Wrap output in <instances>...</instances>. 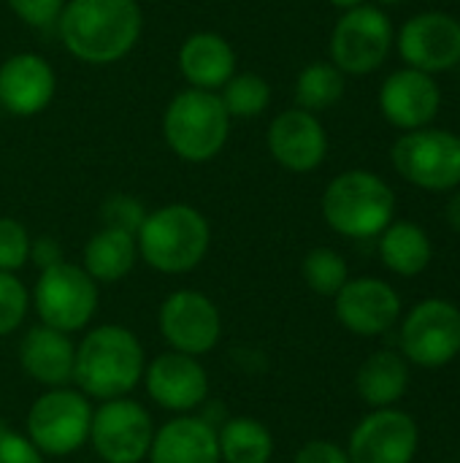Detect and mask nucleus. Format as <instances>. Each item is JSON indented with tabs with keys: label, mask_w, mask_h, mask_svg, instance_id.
Returning <instances> with one entry per match:
<instances>
[{
	"label": "nucleus",
	"mask_w": 460,
	"mask_h": 463,
	"mask_svg": "<svg viewBox=\"0 0 460 463\" xmlns=\"http://www.w3.org/2000/svg\"><path fill=\"white\" fill-rule=\"evenodd\" d=\"M144 30L138 0H68L57 33L70 57L87 65H114L125 60Z\"/></svg>",
	"instance_id": "obj_1"
},
{
	"label": "nucleus",
	"mask_w": 460,
	"mask_h": 463,
	"mask_svg": "<svg viewBox=\"0 0 460 463\" xmlns=\"http://www.w3.org/2000/svg\"><path fill=\"white\" fill-rule=\"evenodd\" d=\"M146 353L141 339L117 323L95 326L76 342L73 385L89 402L130 396L144 377Z\"/></svg>",
	"instance_id": "obj_2"
},
{
	"label": "nucleus",
	"mask_w": 460,
	"mask_h": 463,
	"mask_svg": "<svg viewBox=\"0 0 460 463\" xmlns=\"http://www.w3.org/2000/svg\"><path fill=\"white\" fill-rule=\"evenodd\" d=\"M30 263H35L38 271L62 263V247H60V241L52 239V236H38V239H33V241H30Z\"/></svg>",
	"instance_id": "obj_36"
},
{
	"label": "nucleus",
	"mask_w": 460,
	"mask_h": 463,
	"mask_svg": "<svg viewBox=\"0 0 460 463\" xmlns=\"http://www.w3.org/2000/svg\"><path fill=\"white\" fill-rule=\"evenodd\" d=\"M141 385L165 412L192 415L209 402V372L195 355L165 350L146 361Z\"/></svg>",
	"instance_id": "obj_13"
},
{
	"label": "nucleus",
	"mask_w": 460,
	"mask_h": 463,
	"mask_svg": "<svg viewBox=\"0 0 460 463\" xmlns=\"http://www.w3.org/2000/svg\"><path fill=\"white\" fill-rule=\"evenodd\" d=\"M301 274H304V282L312 293L323 296V298H333L350 279V269H347V260L331 250V247H314L304 263H301Z\"/></svg>",
	"instance_id": "obj_29"
},
{
	"label": "nucleus",
	"mask_w": 460,
	"mask_h": 463,
	"mask_svg": "<svg viewBox=\"0 0 460 463\" xmlns=\"http://www.w3.org/2000/svg\"><path fill=\"white\" fill-rule=\"evenodd\" d=\"M138 263V244L136 233L119 231V228H100L89 236V241L81 250V269L98 282V285H114L122 282Z\"/></svg>",
	"instance_id": "obj_23"
},
{
	"label": "nucleus",
	"mask_w": 460,
	"mask_h": 463,
	"mask_svg": "<svg viewBox=\"0 0 460 463\" xmlns=\"http://www.w3.org/2000/svg\"><path fill=\"white\" fill-rule=\"evenodd\" d=\"M157 328L168 350L201 358L220 345L222 315L206 293L184 288L163 298L157 312Z\"/></svg>",
	"instance_id": "obj_12"
},
{
	"label": "nucleus",
	"mask_w": 460,
	"mask_h": 463,
	"mask_svg": "<svg viewBox=\"0 0 460 463\" xmlns=\"http://www.w3.org/2000/svg\"><path fill=\"white\" fill-rule=\"evenodd\" d=\"M73 364L76 342L70 339V334H62L43 323L33 326L19 345L22 372L43 391L73 385Z\"/></svg>",
	"instance_id": "obj_20"
},
{
	"label": "nucleus",
	"mask_w": 460,
	"mask_h": 463,
	"mask_svg": "<svg viewBox=\"0 0 460 463\" xmlns=\"http://www.w3.org/2000/svg\"><path fill=\"white\" fill-rule=\"evenodd\" d=\"M320 209L339 236L374 239L393 222L396 193L380 174L352 168L328 182Z\"/></svg>",
	"instance_id": "obj_4"
},
{
	"label": "nucleus",
	"mask_w": 460,
	"mask_h": 463,
	"mask_svg": "<svg viewBox=\"0 0 460 463\" xmlns=\"http://www.w3.org/2000/svg\"><path fill=\"white\" fill-rule=\"evenodd\" d=\"M442 109V90L437 79L418 68L393 71L380 87V111L399 130H420L434 122Z\"/></svg>",
	"instance_id": "obj_18"
},
{
	"label": "nucleus",
	"mask_w": 460,
	"mask_h": 463,
	"mask_svg": "<svg viewBox=\"0 0 460 463\" xmlns=\"http://www.w3.org/2000/svg\"><path fill=\"white\" fill-rule=\"evenodd\" d=\"M230 114L220 92L187 87L176 92L163 114V138L168 149L184 163L214 160L230 136Z\"/></svg>",
	"instance_id": "obj_5"
},
{
	"label": "nucleus",
	"mask_w": 460,
	"mask_h": 463,
	"mask_svg": "<svg viewBox=\"0 0 460 463\" xmlns=\"http://www.w3.org/2000/svg\"><path fill=\"white\" fill-rule=\"evenodd\" d=\"M30 233L14 217H0V271L16 274L30 263Z\"/></svg>",
	"instance_id": "obj_31"
},
{
	"label": "nucleus",
	"mask_w": 460,
	"mask_h": 463,
	"mask_svg": "<svg viewBox=\"0 0 460 463\" xmlns=\"http://www.w3.org/2000/svg\"><path fill=\"white\" fill-rule=\"evenodd\" d=\"M92 402L76 388H46L27 410L24 434L43 458H65L79 453L89 439Z\"/></svg>",
	"instance_id": "obj_6"
},
{
	"label": "nucleus",
	"mask_w": 460,
	"mask_h": 463,
	"mask_svg": "<svg viewBox=\"0 0 460 463\" xmlns=\"http://www.w3.org/2000/svg\"><path fill=\"white\" fill-rule=\"evenodd\" d=\"M380 5H399V3H404V0H377Z\"/></svg>",
	"instance_id": "obj_39"
},
{
	"label": "nucleus",
	"mask_w": 460,
	"mask_h": 463,
	"mask_svg": "<svg viewBox=\"0 0 460 463\" xmlns=\"http://www.w3.org/2000/svg\"><path fill=\"white\" fill-rule=\"evenodd\" d=\"M380 258L399 277H418L428 269L434 247L428 233L412 220H393L380 233Z\"/></svg>",
	"instance_id": "obj_25"
},
{
	"label": "nucleus",
	"mask_w": 460,
	"mask_h": 463,
	"mask_svg": "<svg viewBox=\"0 0 460 463\" xmlns=\"http://www.w3.org/2000/svg\"><path fill=\"white\" fill-rule=\"evenodd\" d=\"M336 320L355 336H380L401 317V298L393 285L377 277L347 279L333 296Z\"/></svg>",
	"instance_id": "obj_16"
},
{
	"label": "nucleus",
	"mask_w": 460,
	"mask_h": 463,
	"mask_svg": "<svg viewBox=\"0 0 460 463\" xmlns=\"http://www.w3.org/2000/svg\"><path fill=\"white\" fill-rule=\"evenodd\" d=\"M355 388L371 410L393 407L409 388V361L401 353L380 350L361 364Z\"/></svg>",
	"instance_id": "obj_24"
},
{
	"label": "nucleus",
	"mask_w": 460,
	"mask_h": 463,
	"mask_svg": "<svg viewBox=\"0 0 460 463\" xmlns=\"http://www.w3.org/2000/svg\"><path fill=\"white\" fill-rule=\"evenodd\" d=\"M146 463H222L217 429L201 415H174L149 445Z\"/></svg>",
	"instance_id": "obj_21"
},
{
	"label": "nucleus",
	"mask_w": 460,
	"mask_h": 463,
	"mask_svg": "<svg viewBox=\"0 0 460 463\" xmlns=\"http://www.w3.org/2000/svg\"><path fill=\"white\" fill-rule=\"evenodd\" d=\"M344 87H347L344 73L331 60L309 62L296 79V90H293L296 106L312 114L328 111L344 98Z\"/></svg>",
	"instance_id": "obj_27"
},
{
	"label": "nucleus",
	"mask_w": 460,
	"mask_h": 463,
	"mask_svg": "<svg viewBox=\"0 0 460 463\" xmlns=\"http://www.w3.org/2000/svg\"><path fill=\"white\" fill-rule=\"evenodd\" d=\"M100 217H103L106 228H119V231H127V233H138V228H141V222L146 217V209H144V203L138 198L117 193V195H108L103 201Z\"/></svg>",
	"instance_id": "obj_32"
},
{
	"label": "nucleus",
	"mask_w": 460,
	"mask_h": 463,
	"mask_svg": "<svg viewBox=\"0 0 460 463\" xmlns=\"http://www.w3.org/2000/svg\"><path fill=\"white\" fill-rule=\"evenodd\" d=\"M396 43L393 22L380 5H358L339 16L331 30V62L347 76H366L382 68Z\"/></svg>",
	"instance_id": "obj_9"
},
{
	"label": "nucleus",
	"mask_w": 460,
	"mask_h": 463,
	"mask_svg": "<svg viewBox=\"0 0 460 463\" xmlns=\"http://www.w3.org/2000/svg\"><path fill=\"white\" fill-rule=\"evenodd\" d=\"M98 282L81 269V263H57L38 271L30 290V304L38 320L62 334L84 331L98 312Z\"/></svg>",
	"instance_id": "obj_7"
},
{
	"label": "nucleus",
	"mask_w": 460,
	"mask_h": 463,
	"mask_svg": "<svg viewBox=\"0 0 460 463\" xmlns=\"http://www.w3.org/2000/svg\"><path fill=\"white\" fill-rule=\"evenodd\" d=\"M396 49L409 68L442 73L460 62V22L445 11H423L404 22Z\"/></svg>",
	"instance_id": "obj_15"
},
{
	"label": "nucleus",
	"mask_w": 460,
	"mask_h": 463,
	"mask_svg": "<svg viewBox=\"0 0 460 463\" xmlns=\"http://www.w3.org/2000/svg\"><path fill=\"white\" fill-rule=\"evenodd\" d=\"M220 458L222 463H271L274 434L252 415H228L220 429Z\"/></svg>",
	"instance_id": "obj_26"
},
{
	"label": "nucleus",
	"mask_w": 460,
	"mask_h": 463,
	"mask_svg": "<svg viewBox=\"0 0 460 463\" xmlns=\"http://www.w3.org/2000/svg\"><path fill=\"white\" fill-rule=\"evenodd\" d=\"M331 5H336V8H342V11H350V8H358V5H363L366 0H328Z\"/></svg>",
	"instance_id": "obj_38"
},
{
	"label": "nucleus",
	"mask_w": 460,
	"mask_h": 463,
	"mask_svg": "<svg viewBox=\"0 0 460 463\" xmlns=\"http://www.w3.org/2000/svg\"><path fill=\"white\" fill-rule=\"evenodd\" d=\"M30 309V290L24 288V282L11 274V271H0V336L14 334Z\"/></svg>",
	"instance_id": "obj_30"
},
{
	"label": "nucleus",
	"mask_w": 460,
	"mask_h": 463,
	"mask_svg": "<svg viewBox=\"0 0 460 463\" xmlns=\"http://www.w3.org/2000/svg\"><path fill=\"white\" fill-rule=\"evenodd\" d=\"M220 100L230 119H255L271 103V84L252 71H236L220 90Z\"/></svg>",
	"instance_id": "obj_28"
},
{
	"label": "nucleus",
	"mask_w": 460,
	"mask_h": 463,
	"mask_svg": "<svg viewBox=\"0 0 460 463\" xmlns=\"http://www.w3.org/2000/svg\"><path fill=\"white\" fill-rule=\"evenodd\" d=\"M57 92V76L46 57L19 52L0 65V106L14 117H35L49 109Z\"/></svg>",
	"instance_id": "obj_19"
},
{
	"label": "nucleus",
	"mask_w": 460,
	"mask_h": 463,
	"mask_svg": "<svg viewBox=\"0 0 460 463\" xmlns=\"http://www.w3.org/2000/svg\"><path fill=\"white\" fill-rule=\"evenodd\" d=\"M445 220H447V225L460 233V190L455 187V193L450 195V201H447V206H445Z\"/></svg>",
	"instance_id": "obj_37"
},
{
	"label": "nucleus",
	"mask_w": 460,
	"mask_h": 463,
	"mask_svg": "<svg viewBox=\"0 0 460 463\" xmlns=\"http://www.w3.org/2000/svg\"><path fill=\"white\" fill-rule=\"evenodd\" d=\"M155 439V420L149 410L133 396L100 402L92 410L89 439L95 456L103 463H141L149 456Z\"/></svg>",
	"instance_id": "obj_10"
},
{
	"label": "nucleus",
	"mask_w": 460,
	"mask_h": 463,
	"mask_svg": "<svg viewBox=\"0 0 460 463\" xmlns=\"http://www.w3.org/2000/svg\"><path fill=\"white\" fill-rule=\"evenodd\" d=\"M420 431L412 415L382 407L371 410L350 434V463H412L418 453Z\"/></svg>",
	"instance_id": "obj_14"
},
{
	"label": "nucleus",
	"mask_w": 460,
	"mask_h": 463,
	"mask_svg": "<svg viewBox=\"0 0 460 463\" xmlns=\"http://www.w3.org/2000/svg\"><path fill=\"white\" fill-rule=\"evenodd\" d=\"M396 174L431 193H447L460 184V136L442 128L407 130L390 149Z\"/></svg>",
	"instance_id": "obj_8"
},
{
	"label": "nucleus",
	"mask_w": 460,
	"mask_h": 463,
	"mask_svg": "<svg viewBox=\"0 0 460 463\" xmlns=\"http://www.w3.org/2000/svg\"><path fill=\"white\" fill-rule=\"evenodd\" d=\"M266 146L285 171L309 174L320 168L328 155V133L317 114L296 106L271 119Z\"/></svg>",
	"instance_id": "obj_17"
},
{
	"label": "nucleus",
	"mask_w": 460,
	"mask_h": 463,
	"mask_svg": "<svg viewBox=\"0 0 460 463\" xmlns=\"http://www.w3.org/2000/svg\"><path fill=\"white\" fill-rule=\"evenodd\" d=\"M176 62L182 79L190 87L220 92L222 84L236 73V49L225 35L201 30L182 41Z\"/></svg>",
	"instance_id": "obj_22"
},
{
	"label": "nucleus",
	"mask_w": 460,
	"mask_h": 463,
	"mask_svg": "<svg viewBox=\"0 0 460 463\" xmlns=\"http://www.w3.org/2000/svg\"><path fill=\"white\" fill-rule=\"evenodd\" d=\"M5 3L11 14L27 27L46 30V27H57V19L68 0H5Z\"/></svg>",
	"instance_id": "obj_33"
},
{
	"label": "nucleus",
	"mask_w": 460,
	"mask_h": 463,
	"mask_svg": "<svg viewBox=\"0 0 460 463\" xmlns=\"http://www.w3.org/2000/svg\"><path fill=\"white\" fill-rule=\"evenodd\" d=\"M401 355L426 369L447 366L460 355V309L445 298H426L401 326Z\"/></svg>",
	"instance_id": "obj_11"
},
{
	"label": "nucleus",
	"mask_w": 460,
	"mask_h": 463,
	"mask_svg": "<svg viewBox=\"0 0 460 463\" xmlns=\"http://www.w3.org/2000/svg\"><path fill=\"white\" fill-rule=\"evenodd\" d=\"M138 260L149 269L179 277L198 269L211 247V225L190 203H165L146 212L138 233Z\"/></svg>",
	"instance_id": "obj_3"
},
{
	"label": "nucleus",
	"mask_w": 460,
	"mask_h": 463,
	"mask_svg": "<svg viewBox=\"0 0 460 463\" xmlns=\"http://www.w3.org/2000/svg\"><path fill=\"white\" fill-rule=\"evenodd\" d=\"M293 463H350V456L331 439H312L298 448Z\"/></svg>",
	"instance_id": "obj_35"
},
{
	"label": "nucleus",
	"mask_w": 460,
	"mask_h": 463,
	"mask_svg": "<svg viewBox=\"0 0 460 463\" xmlns=\"http://www.w3.org/2000/svg\"><path fill=\"white\" fill-rule=\"evenodd\" d=\"M43 453L27 439L24 431L0 420V463H43Z\"/></svg>",
	"instance_id": "obj_34"
}]
</instances>
